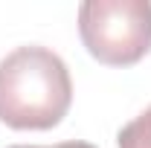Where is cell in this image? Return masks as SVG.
Returning a JSON list of instances; mask_svg holds the SVG:
<instances>
[{"instance_id":"cell-3","label":"cell","mask_w":151,"mask_h":148,"mask_svg":"<svg viewBox=\"0 0 151 148\" xmlns=\"http://www.w3.org/2000/svg\"><path fill=\"white\" fill-rule=\"evenodd\" d=\"M116 142L119 148H151V105L119 131Z\"/></svg>"},{"instance_id":"cell-1","label":"cell","mask_w":151,"mask_h":148,"mask_svg":"<svg viewBox=\"0 0 151 148\" xmlns=\"http://www.w3.org/2000/svg\"><path fill=\"white\" fill-rule=\"evenodd\" d=\"M73 102L70 70L47 47H18L0 61V122L15 131H50Z\"/></svg>"},{"instance_id":"cell-4","label":"cell","mask_w":151,"mask_h":148,"mask_svg":"<svg viewBox=\"0 0 151 148\" xmlns=\"http://www.w3.org/2000/svg\"><path fill=\"white\" fill-rule=\"evenodd\" d=\"M9 148H96V145L81 142V139H70V142H58V145H9Z\"/></svg>"},{"instance_id":"cell-2","label":"cell","mask_w":151,"mask_h":148,"mask_svg":"<svg viewBox=\"0 0 151 148\" xmlns=\"http://www.w3.org/2000/svg\"><path fill=\"white\" fill-rule=\"evenodd\" d=\"M78 35L108 67H131L151 50L148 0H87L78 6Z\"/></svg>"}]
</instances>
